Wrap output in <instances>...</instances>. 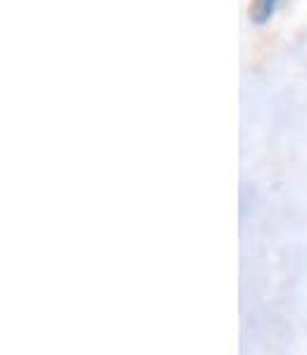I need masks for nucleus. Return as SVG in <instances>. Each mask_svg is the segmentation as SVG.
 <instances>
[{
  "instance_id": "f257e3e1",
  "label": "nucleus",
  "mask_w": 307,
  "mask_h": 355,
  "mask_svg": "<svg viewBox=\"0 0 307 355\" xmlns=\"http://www.w3.org/2000/svg\"><path fill=\"white\" fill-rule=\"evenodd\" d=\"M279 0H255L253 8H250V17H253V21H267L272 17L274 8H277Z\"/></svg>"
}]
</instances>
